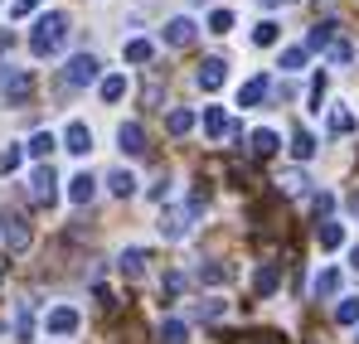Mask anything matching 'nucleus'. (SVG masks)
I'll list each match as a JSON object with an SVG mask.
<instances>
[{
  "label": "nucleus",
  "mask_w": 359,
  "mask_h": 344,
  "mask_svg": "<svg viewBox=\"0 0 359 344\" xmlns=\"http://www.w3.org/2000/svg\"><path fill=\"white\" fill-rule=\"evenodd\" d=\"M63 39H68V15H63V10H49V15H39V20H34V29H29V49H34V58L59 54Z\"/></svg>",
  "instance_id": "obj_1"
},
{
  "label": "nucleus",
  "mask_w": 359,
  "mask_h": 344,
  "mask_svg": "<svg viewBox=\"0 0 359 344\" xmlns=\"http://www.w3.org/2000/svg\"><path fill=\"white\" fill-rule=\"evenodd\" d=\"M0 242H5V252H10V257H25V252H29V242H34L29 219H25V214H5V219H0Z\"/></svg>",
  "instance_id": "obj_2"
},
{
  "label": "nucleus",
  "mask_w": 359,
  "mask_h": 344,
  "mask_svg": "<svg viewBox=\"0 0 359 344\" xmlns=\"http://www.w3.org/2000/svg\"><path fill=\"white\" fill-rule=\"evenodd\" d=\"M97 73H102V63H97L93 54H73V58H68V68H63L68 88H88V83H97Z\"/></svg>",
  "instance_id": "obj_3"
},
{
  "label": "nucleus",
  "mask_w": 359,
  "mask_h": 344,
  "mask_svg": "<svg viewBox=\"0 0 359 344\" xmlns=\"http://www.w3.org/2000/svg\"><path fill=\"white\" fill-rule=\"evenodd\" d=\"M0 92H5L10 102H25V97L34 92V78L20 73V68H10V63H0Z\"/></svg>",
  "instance_id": "obj_4"
},
{
  "label": "nucleus",
  "mask_w": 359,
  "mask_h": 344,
  "mask_svg": "<svg viewBox=\"0 0 359 344\" xmlns=\"http://www.w3.org/2000/svg\"><path fill=\"white\" fill-rule=\"evenodd\" d=\"M29 194H34V204H54L59 199V174H54V165H39V170L29 174Z\"/></svg>",
  "instance_id": "obj_5"
},
{
  "label": "nucleus",
  "mask_w": 359,
  "mask_h": 344,
  "mask_svg": "<svg viewBox=\"0 0 359 344\" xmlns=\"http://www.w3.org/2000/svg\"><path fill=\"white\" fill-rule=\"evenodd\" d=\"M335 20H320V25H311V34H306V54H320V49H335L340 39H335Z\"/></svg>",
  "instance_id": "obj_6"
},
{
  "label": "nucleus",
  "mask_w": 359,
  "mask_h": 344,
  "mask_svg": "<svg viewBox=\"0 0 359 344\" xmlns=\"http://www.w3.org/2000/svg\"><path fill=\"white\" fill-rule=\"evenodd\" d=\"M161 34H165V44L189 49V44H194V20H189V15H175V20H165V29H161Z\"/></svg>",
  "instance_id": "obj_7"
},
{
  "label": "nucleus",
  "mask_w": 359,
  "mask_h": 344,
  "mask_svg": "<svg viewBox=\"0 0 359 344\" xmlns=\"http://www.w3.org/2000/svg\"><path fill=\"white\" fill-rule=\"evenodd\" d=\"M189 219H194L189 209H165V214H161V238H170V242H180V238L189 233Z\"/></svg>",
  "instance_id": "obj_8"
},
{
  "label": "nucleus",
  "mask_w": 359,
  "mask_h": 344,
  "mask_svg": "<svg viewBox=\"0 0 359 344\" xmlns=\"http://www.w3.org/2000/svg\"><path fill=\"white\" fill-rule=\"evenodd\" d=\"M44 330H49V335H73V330H78V310H73V305H54V310L44 315Z\"/></svg>",
  "instance_id": "obj_9"
},
{
  "label": "nucleus",
  "mask_w": 359,
  "mask_h": 344,
  "mask_svg": "<svg viewBox=\"0 0 359 344\" xmlns=\"http://www.w3.org/2000/svg\"><path fill=\"white\" fill-rule=\"evenodd\" d=\"M117 146L126 151V156H146V131H141V121H121Z\"/></svg>",
  "instance_id": "obj_10"
},
{
  "label": "nucleus",
  "mask_w": 359,
  "mask_h": 344,
  "mask_svg": "<svg viewBox=\"0 0 359 344\" xmlns=\"http://www.w3.org/2000/svg\"><path fill=\"white\" fill-rule=\"evenodd\" d=\"M63 151H73V156H88V151H93V131H88L83 121H68V131H63Z\"/></svg>",
  "instance_id": "obj_11"
},
{
  "label": "nucleus",
  "mask_w": 359,
  "mask_h": 344,
  "mask_svg": "<svg viewBox=\"0 0 359 344\" xmlns=\"http://www.w3.org/2000/svg\"><path fill=\"white\" fill-rule=\"evenodd\" d=\"M267 88H272V78H267V73L248 78V83H243V92H238V107H257V102L267 97Z\"/></svg>",
  "instance_id": "obj_12"
},
{
  "label": "nucleus",
  "mask_w": 359,
  "mask_h": 344,
  "mask_svg": "<svg viewBox=\"0 0 359 344\" xmlns=\"http://www.w3.org/2000/svg\"><path fill=\"white\" fill-rule=\"evenodd\" d=\"M204 131L214 136V141H224V136H233V121L224 107H204Z\"/></svg>",
  "instance_id": "obj_13"
},
{
  "label": "nucleus",
  "mask_w": 359,
  "mask_h": 344,
  "mask_svg": "<svg viewBox=\"0 0 359 344\" xmlns=\"http://www.w3.org/2000/svg\"><path fill=\"white\" fill-rule=\"evenodd\" d=\"M199 88L204 92H219L224 88V58H204L199 63Z\"/></svg>",
  "instance_id": "obj_14"
},
{
  "label": "nucleus",
  "mask_w": 359,
  "mask_h": 344,
  "mask_svg": "<svg viewBox=\"0 0 359 344\" xmlns=\"http://www.w3.org/2000/svg\"><path fill=\"white\" fill-rule=\"evenodd\" d=\"M93 194H97V179H93L88 170L68 179V199H73V204H93Z\"/></svg>",
  "instance_id": "obj_15"
},
{
  "label": "nucleus",
  "mask_w": 359,
  "mask_h": 344,
  "mask_svg": "<svg viewBox=\"0 0 359 344\" xmlns=\"http://www.w3.org/2000/svg\"><path fill=\"white\" fill-rule=\"evenodd\" d=\"M156 340H161V344H189V325L170 315V320H161V330H156Z\"/></svg>",
  "instance_id": "obj_16"
},
{
  "label": "nucleus",
  "mask_w": 359,
  "mask_h": 344,
  "mask_svg": "<svg viewBox=\"0 0 359 344\" xmlns=\"http://www.w3.org/2000/svg\"><path fill=\"white\" fill-rule=\"evenodd\" d=\"M277 151H282L277 131H267V126H262V131H252V156H262V160H267V156H277Z\"/></svg>",
  "instance_id": "obj_17"
},
{
  "label": "nucleus",
  "mask_w": 359,
  "mask_h": 344,
  "mask_svg": "<svg viewBox=\"0 0 359 344\" xmlns=\"http://www.w3.org/2000/svg\"><path fill=\"white\" fill-rule=\"evenodd\" d=\"M107 189H112L117 199H131V194H136V174L131 170H112L107 174Z\"/></svg>",
  "instance_id": "obj_18"
},
{
  "label": "nucleus",
  "mask_w": 359,
  "mask_h": 344,
  "mask_svg": "<svg viewBox=\"0 0 359 344\" xmlns=\"http://www.w3.org/2000/svg\"><path fill=\"white\" fill-rule=\"evenodd\" d=\"M97 92H102V102H121V97H126V78H121V73H107V78L97 83Z\"/></svg>",
  "instance_id": "obj_19"
},
{
  "label": "nucleus",
  "mask_w": 359,
  "mask_h": 344,
  "mask_svg": "<svg viewBox=\"0 0 359 344\" xmlns=\"http://www.w3.org/2000/svg\"><path fill=\"white\" fill-rule=\"evenodd\" d=\"M316 242H320V247H340V242H345V228L330 223V219H320V223H316Z\"/></svg>",
  "instance_id": "obj_20"
},
{
  "label": "nucleus",
  "mask_w": 359,
  "mask_h": 344,
  "mask_svg": "<svg viewBox=\"0 0 359 344\" xmlns=\"http://www.w3.org/2000/svg\"><path fill=\"white\" fill-rule=\"evenodd\" d=\"M311 291H316V296H335V291H340V272H335V267H320L316 282H311Z\"/></svg>",
  "instance_id": "obj_21"
},
{
  "label": "nucleus",
  "mask_w": 359,
  "mask_h": 344,
  "mask_svg": "<svg viewBox=\"0 0 359 344\" xmlns=\"http://www.w3.org/2000/svg\"><path fill=\"white\" fill-rule=\"evenodd\" d=\"M292 156H297V160H311V156H316V136H311L306 126L292 131Z\"/></svg>",
  "instance_id": "obj_22"
},
{
  "label": "nucleus",
  "mask_w": 359,
  "mask_h": 344,
  "mask_svg": "<svg viewBox=\"0 0 359 344\" xmlns=\"http://www.w3.org/2000/svg\"><path fill=\"white\" fill-rule=\"evenodd\" d=\"M121 277H131V282H136V277H141V272H146V252H141V247H131V252H121Z\"/></svg>",
  "instance_id": "obj_23"
},
{
  "label": "nucleus",
  "mask_w": 359,
  "mask_h": 344,
  "mask_svg": "<svg viewBox=\"0 0 359 344\" xmlns=\"http://www.w3.org/2000/svg\"><path fill=\"white\" fill-rule=\"evenodd\" d=\"M121 54H126V63H151L156 44H151V39H126V49H121Z\"/></svg>",
  "instance_id": "obj_24"
},
{
  "label": "nucleus",
  "mask_w": 359,
  "mask_h": 344,
  "mask_svg": "<svg viewBox=\"0 0 359 344\" xmlns=\"http://www.w3.org/2000/svg\"><path fill=\"white\" fill-rule=\"evenodd\" d=\"M54 146H59V141H54V131H34V136H29V146H25V151H29V156H34V160H44V156H49V151H54Z\"/></svg>",
  "instance_id": "obj_25"
},
{
  "label": "nucleus",
  "mask_w": 359,
  "mask_h": 344,
  "mask_svg": "<svg viewBox=\"0 0 359 344\" xmlns=\"http://www.w3.org/2000/svg\"><path fill=\"white\" fill-rule=\"evenodd\" d=\"M199 282H204V287H224V282H229V267H224V262H199Z\"/></svg>",
  "instance_id": "obj_26"
},
{
  "label": "nucleus",
  "mask_w": 359,
  "mask_h": 344,
  "mask_svg": "<svg viewBox=\"0 0 359 344\" xmlns=\"http://www.w3.org/2000/svg\"><path fill=\"white\" fill-rule=\"evenodd\" d=\"M252 291H257V296H272V291H277V267H272V262H267V267H257Z\"/></svg>",
  "instance_id": "obj_27"
},
{
  "label": "nucleus",
  "mask_w": 359,
  "mask_h": 344,
  "mask_svg": "<svg viewBox=\"0 0 359 344\" xmlns=\"http://www.w3.org/2000/svg\"><path fill=\"white\" fill-rule=\"evenodd\" d=\"M335 320H340V325H359V296H345V301L335 305Z\"/></svg>",
  "instance_id": "obj_28"
},
{
  "label": "nucleus",
  "mask_w": 359,
  "mask_h": 344,
  "mask_svg": "<svg viewBox=\"0 0 359 344\" xmlns=\"http://www.w3.org/2000/svg\"><path fill=\"white\" fill-rule=\"evenodd\" d=\"M25 165V146H10V151H0V174H15Z\"/></svg>",
  "instance_id": "obj_29"
},
{
  "label": "nucleus",
  "mask_w": 359,
  "mask_h": 344,
  "mask_svg": "<svg viewBox=\"0 0 359 344\" xmlns=\"http://www.w3.org/2000/svg\"><path fill=\"white\" fill-rule=\"evenodd\" d=\"M165 126H170V136H184V131H189V126H194V112H189V107H175V112H170V121H165Z\"/></svg>",
  "instance_id": "obj_30"
},
{
  "label": "nucleus",
  "mask_w": 359,
  "mask_h": 344,
  "mask_svg": "<svg viewBox=\"0 0 359 344\" xmlns=\"http://www.w3.org/2000/svg\"><path fill=\"white\" fill-rule=\"evenodd\" d=\"M330 131H335V136L355 131V112H350V107H335V112H330Z\"/></svg>",
  "instance_id": "obj_31"
},
{
  "label": "nucleus",
  "mask_w": 359,
  "mask_h": 344,
  "mask_svg": "<svg viewBox=\"0 0 359 344\" xmlns=\"http://www.w3.org/2000/svg\"><path fill=\"white\" fill-rule=\"evenodd\" d=\"M15 340H20V344L34 340V325H29V305H20V315H15Z\"/></svg>",
  "instance_id": "obj_32"
},
{
  "label": "nucleus",
  "mask_w": 359,
  "mask_h": 344,
  "mask_svg": "<svg viewBox=\"0 0 359 344\" xmlns=\"http://www.w3.org/2000/svg\"><path fill=\"white\" fill-rule=\"evenodd\" d=\"M277 34H282V29H277L272 20H262V25L252 29V44H262V49H267V44H277Z\"/></svg>",
  "instance_id": "obj_33"
},
{
  "label": "nucleus",
  "mask_w": 359,
  "mask_h": 344,
  "mask_svg": "<svg viewBox=\"0 0 359 344\" xmlns=\"http://www.w3.org/2000/svg\"><path fill=\"white\" fill-rule=\"evenodd\" d=\"M209 29H214V34H229V29H233V15H229V10H214V15H209Z\"/></svg>",
  "instance_id": "obj_34"
},
{
  "label": "nucleus",
  "mask_w": 359,
  "mask_h": 344,
  "mask_svg": "<svg viewBox=\"0 0 359 344\" xmlns=\"http://www.w3.org/2000/svg\"><path fill=\"white\" fill-rule=\"evenodd\" d=\"M194 315H199V320H219V315H224V301H199Z\"/></svg>",
  "instance_id": "obj_35"
},
{
  "label": "nucleus",
  "mask_w": 359,
  "mask_h": 344,
  "mask_svg": "<svg viewBox=\"0 0 359 344\" xmlns=\"http://www.w3.org/2000/svg\"><path fill=\"white\" fill-rule=\"evenodd\" d=\"M320 102H325V73H316L311 83V112H320Z\"/></svg>",
  "instance_id": "obj_36"
},
{
  "label": "nucleus",
  "mask_w": 359,
  "mask_h": 344,
  "mask_svg": "<svg viewBox=\"0 0 359 344\" xmlns=\"http://www.w3.org/2000/svg\"><path fill=\"white\" fill-rule=\"evenodd\" d=\"M277 184H282V189H287V194H301V189H306V174H282V179H277Z\"/></svg>",
  "instance_id": "obj_37"
},
{
  "label": "nucleus",
  "mask_w": 359,
  "mask_h": 344,
  "mask_svg": "<svg viewBox=\"0 0 359 344\" xmlns=\"http://www.w3.org/2000/svg\"><path fill=\"white\" fill-rule=\"evenodd\" d=\"M306 63V49H282V68H301Z\"/></svg>",
  "instance_id": "obj_38"
},
{
  "label": "nucleus",
  "mask_w": 359,
  "mask_h": 344,
  "mask_svg": "<svg viewBox=\"0 0 359 344\" xmlns=\"http://www.w3.org/2000/svg\"><path fill=\"white\" fill-rule=\"evenodd\" d=\"M180 287H184V277H180V272H170V277L161 282V291H165V296H180Z\"/></svg>",
  "instance_id": "obj_39"
},
{
  "label": "nucleus",
  "mask_w": 359,
  "mask_h": 344,
  "mask_svg": "<svg viewBox=\"0 0 359 344\" xmlns=\"http://www.w3.org/2000/svg\"><path fill=\"white\" fill-rule=\"evenodd\" d=\"M330 58H335V63H350V58H355V49H350V44H345V39H340V44H335V49H330Z\"/></svg>",
  "instance_id": "obj_40"
},
{
  "label": "nucleus",
  "mask_w": 359,
  "mask_h": 344,
  "mask_svg": "<svg viewBox=\"0 0 359 344\" xmlns=\"http://www.w3.org/2000/svg\"><path fill=\"white\" fill-rule=\"evenodd\" d=\"M29 10H39V0H15V5H10V15H15V20H20V15H29Z\"/></svg>",
  "instance_id": "obj_41"
},
{
  "label": "nucleus",
  "mask_w": 359,
  "mask_h": 344,
  "mask_svg": "<svg viewBox=\"0 0 359 344\" xmlns=\"http://www.w3.org/2000/svg\"><path fill=\"white\" fill-rule=\"evenodd\" d=\"M350 262H355V272H359V247H355V252H350Z\"/></svg>",
  "instance_id": "obj_42"
},
{
  "label": "nucleus",
  "mask_w": 359,
  "mask_h": 344,
  "mask_svg": "<svg viewBox=\"0 0 359 344\" xmlns=\"http://www.w3.org/2000/svg\"><path fill=\"white\" fill-rule=\"evenodd\" d=\"M262 5H267V10H272V5H287V0H262Z\"/></svg>",
  "instance_id": "obj_43"
},
{
  "label": "nucleus",
  "mask_w": 359,
  "mask_h": 344,
  "mask_svg": "<svg viewBox=\"0 0 359 344\" xmlns=\"http://www.w3.org/2000/svg\"><path fill=\"white\" fill-rule=\"evenodd\" d=\"M0 282H5V272H0Z\"/></svg>",
  "instance_id": "obj_44"
},
{
  "label": "nucleus",
  "mask_w": 359,
  "mask_h": 344,
  "mask_svg": "<svg viewBox=\"0 0 359 344\" xmlns=\"http://www.w3.org/2000/svg\"><path fill=\"white\" fill-rule=\"evenodd\" d=\"M355 344H359V335H355Z\"/></svg>",
  "instance_id": "obj_45"
}]
</instances>
